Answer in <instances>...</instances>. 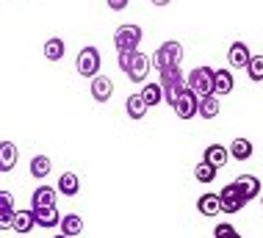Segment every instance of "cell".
<instances>
[{
    "instance_id": "cell-1",
    "label": "cell",
    "mask_w": 263,
    "mask_h": 238,
    "mask_svg": "<svg viewBox=\"0 0 263 238\" xmlns=\"http://www.w3.org/2000/svg\"><path fill=\"white\" fill-rule=\"evenodd\" d=\"M186 83H189V89L194 91L200 100L216 95V69H211V67H197V69H191L189 78H186Z\"/></svg>"
},
{
    "instance_id": "cell-2",
    "label": "cell",
    "mask_w": 263,
    "mask_h": 238,
    "mask_svg": "<svg viewBox=\"0 0 263 238\" xmlns=\"http://www.w3.org/2000/svg\"><path fill=\"white\" fill-rule=\"evenodd\" d=\"M183 45L180 42H163V45L155 50L153 56V67L158 72H166V69H180L183 64Z\"/></svg>"
},
{
    "instance_id": "cell-3",
    "label": "cell",
    "mask_w": 263,
    "mask_h": 238,
    "mask_svg": "<svg viewBox=\"0 0 263 238\" xmlns=\"http://www.w3.org/2000/svg\"><path fill=\"white\" fill-rule=\"evenodd\" d=\"M161 86H163V103L166 105H172L180 100V95L189 89V83H186V78H183V72L180 69H166V72H161Z\"/></svg>"
},
{
    "instance_id": "cell-4",
    "label": "cell",
    "mask_w": 263,
    "mask_h": 238,
    "mask_svg": "<svg viewBox=\"0 0 263 238\" xmlns=\"http://www.w3.org/2000/svg\"><path fill=\"white\" fill-rule=\"evenodd\" d=\"M100 50L97 47H83L81 53H78V61H75V69H78V75H83V78H97V72H100Z\"/></svg>"
},
{
    "instance_id": "cell-5",
    "label": "cell",
    "mask_w": 263,
    "mask_h": 238,
    "mask_svg": "<svg viewBox=\"0 0 263 238\" xmlns=\"http://www.w3.org/2000/svg\"><path fill=\"white\" fill-rule=\"evenodd\" d=\"M139 42H141V28L139 25H119L117 33H114V45H117L119 53H125V50H139Z\"/></svg>"
},
{
    "instance_id": "cell-6",
    "label": "cell",
    "mask_w": 263,
    "mask_h": 238,
    "mask_svg": "<svg viewBox=\"0 0 263 238\" xmlns=\"http://www.w3.org/2000/svg\"><path fill=\"white\" fill-rule=\"evenodd\" d=\"M219 197H222V213H227V216L238 213L241 208L247 205V197H244V194H241V189H238L236 183L224 186V189L219 191Z\"/></svg>"
},
{
    "instance_id": "cell-7",
    "label": "cell",
    "mask_w": 263,
    "mask_h": 238,
    "mask_svg": "<svg viewBox=\"0 0 263 238\" xmlns=\"http://www.w3.org/2000/svg\"><path fill=\"white\" fill-rule=\"evenodd\" d=\"M175 114H177L180 119H191L194 114H200V97H197L191 89H186V91L180 95V100L175 103Z\"/></svg>"
},
{
    "instance_id": "cell-8",
    "label": "cell",
    "mask_w": 263,
    "mask_h": 238,
    "mask_svg": "<svg viewBox=\"0 0 263 238\" xmlns=\"http://www.w3.org/2000/svg\"><path fill=\"white\" fill-rule=\"evenodd\" d=\"M227 61H230L233 69H247V67H250V61H252L250 47H247L244 42H233L230 50H227Z\"/></svg>"
},
{
    "instance_id": "cell-9",
    "label": "cell",
    "mask_w": 263,
    "mask_h": 238,
    "mask_svg": "<svg viewBox=\"0 0 263 238\" xmlns=\"http://www.w3.org/2000/svg\"><path fill=\"white\" fill-rule=\"evenodd\" d=\"M114 95V81L108 75H97L91 78V97L97 100V103H108Z\"/></svg>"
},
{
    "instance_id": "cell-10",
    "label": "cell",
    "mask_w": 263,
    "mask_h": 238,
    "mask_svg": "<svg viewBox=\"0 0 263 238\" xmlns=\"http://www.w3.org/2000/svg\"><path fill=\"white\" fill-rule=\"evenodd\" d=\"M33 211V219H36L39 227H59L61 225V216H59V208L50 205V208H31Z\"/></svg>"
},
{
    "instance_id": "cell-11",
    "label": "cell",
    "mask_w": 263,
    "mask_h": 238,
    "mask_svg": "<svg viewBox=\"0 0 263 238\" xmlns=\"http://www.w3.org/2000/svg\"><path fill=\"white\" fill-rule=\"evenodd\" d=\"M147 72H150V59H147L144 53H139L136 50V56H133V64H130V69L125 72L127 78H130L133 83H141L147 78Z\"/></svg>"
},
{
    "instance_id": "cell-12",
    "label": "cell",
    "mask_w": 263,
    "mask_h": 238,
    "mask_svg": "<svg viewBox=\"0 0 263 238\" xmlns=\"http://www.w3.org/2000/svg\"><path fill=\"white\" fill-rule=\"evenodd\" d=\"M233 183L241 189V194L247 197V203H250V199H255V197H260V180L255 177V175H238Z\"/></svg>"
},
{
    "instance_id": "cell-13",
    "label": "cell",
    "mask_w": 263,
    "mask_h": 238,
    "mask_svg": "<svg viewBox=\"0 0 263 238\" xmlns=\"http://www.w3.org/2000/svg\"><path fill=\"white\" fill-rule=\"evenodd\" d=\"M197 211H200L202 216L222 213V197H219V194H202V197L197 199Z\"/></svg>"
},
{
    "instance_id": "cell-14",
    "label": "cell",
    "mask_w": 263,
    "mask_h": 238,
    "mask_svg": "<svg viewBox=\"0 0 263 238\" xmlns=\"http://www.w3.org/2000/svg\"><path fill=\"white\" fill-rule=\"evenodd\" d=\"M33 227H36L33 211H17L11 219V225H9V230H14V233H31Z\"/></svg>"
},
{
    "instance_id": "cell-15",
    "label": "cell",
    "mask_w": 263,
    "mask_h": 238,
    "mask_svg": "<svg viewBox=\"0 0 263 238\" xmlns=\"http://www.w3.org/2000/svg\"><path fill=\"white\" fill-rule=\"evenodd\" d=\"M55 194H59V189L39 186V189L33 191V197H31V208H50V205H55Z\"/></svg>"
},
{
    "instance_id": "cell-16",
    "label": "cell",
    "mask_w": 263,
    "mask_h": 238,
    "mask_svg": "<svg viewBox=\"0 0 263 238\" xmlns=\"http://www.w3.org/2000/svg\"><path fill=\"white\" fill-rule=\"evenodd\" d=\"M59 194H64V197H75L78 191H81V177L75 175V172H64V175L59 177Z\"/></svg>"
},
{
    "instance_id": "cell-17",
    "label": "cell",
    "mask_w": 263,
    "mask_h": 238,
    "mask_svg": "<svg viewBox=\"0 0 263 238\" xmlns=\"http://www.w3.org/2000/svg\"><path fill=\"white\" fill-rule=\"evenodd\" d=\"M147 108H150V105H147V100L141 95H130L125 100V111H127V117H130V119H144L147 117Z\"/></svg>"
},
{
    "instance_id": "cell-18",
    "label": "cell",
    "mask_w": 263,
    "mask_h": 238,
    "mask_svg": "<svg viewBox=\"0 0 263 238\" xmlns=\"http://www.w3.org/2000/svg\"><path fill=\"white\" fill-rule=\"evenodd\" d=\"M227 158H230V150L222 147V144H211V147H205V158H202V161H208L216 169H222L227 163Z\"/></svg>"
},
{
    "instance_id": "cell-19",
    "label": "cell",
    "mask_w": 263,
    "mask_h": 238,
    "mask_svg": "<svg viewBox=\"0 0 263 238\" xmlns=\"http://www.w3.org/2000/svg\"><path fill=\"white\" fill-rule=\"evenodd\" d=\"M227 150H230V158H236V161H250L252 153H255V147H252L250 139H233Z\"/></svg>"
},
{
    "instance_id": "cell-20",
    "label": "cell",
    "mask_w": 263,
    "mask_h": 238,
    "mask_svg": "<svg viewBox=\"0 0 263 238\" xmlns=\"http://www.w3.org/2000/svg\"><path fill=\"white\" fill-rule=\"evenodd\" d=\"M14 213H17V208H14L11 191H0V225L9 227L11 219H14Z\"/></svg>"
},
{
    "instance_id": "cell-21",
    "label": "cell",
    "mask_w": 263,
    "mask_h": 238,
    "mask_svg": "<svg viewBox=\"0 0 263 238\" xmlns=\"http://www.w3.org/2000/svg\"><path fill=\"white\" fill-rule=\"evenodd\" d=\"M17 147H14L11 141H3L0 144V169L3 172H11L14 169V163H17Z\"/></svg>"
},
{
    "instance_id": "cell-22",
    "label": "cell",
    "mask_w": 263,
    "mask_h": 238,
    "mask_svg": "<svg viewBox=\"0 0 263 238\" xmlns=\"http://www.w3.org/2000/svg\"><path fill=\"white\" fill-rule=\"evenodd\" d=\"M61 233L69 235V238L81 235V233H83V219H81L78 213H67V216L61 219Z\"/></svg>"
},
{
    "instance_id": "cell-23",
    "label": "cell",
    "mask_w": 263,
    "mask_h": 238,
    "mask_svg": "<svg viewBox=\"0 0 263 238\" xmlns=\"http://www.w3.org/2000/svg\"><path fill=\"white\" fill-rule=\"evenodd\" d=\"M233 86H236V81H233V72L230 69H216V97L230 95Z\"/></svg>"
},
{
    "instance_id": "cell-24",
    "label": "cell",
    "mask_w": 263,
    "mask_h": 238,
    "mask_svg": "<svg viewBox=\"0 0 263 238\" xmlns=\"http://www.w3.org/2000/svg\"><path fill=\"white\" fill-rule=\"evenodd\" d=\"M219 111H222V105H219V97H216V95L200 100V117H202V119H216Z\"/></svg>"
},
{
    "instance_id": "cell-25",
    "label": "cell",
    "mask_w": 263,
    "mask_h": 238,
    "mask_svg": "<svg viewBox=\"0 0 263 238\" xmlns=\"http://www.w3.org/2000/svg\"><path fill=\"white\" fill-rule=\"evenodd\" d=\"M50 169H53V163H50V158H47V155H33L31 175L36 177V180H45L47 175H50Z\"/></svg>"
},
{
    "instance_id": "cell-26",
    "label": "cell",
    "mask_w": 263,
    "mask_h": 238,
    "mask_svg": "<svg viewBox=\"0 0 263 238\" xmlns=\"http://www.w3.org/2000/svg\"><path fill=\"white\" fill-rule=\"evenodd\" d=\"M139 95L144 97V100H147V105L153 108V105H158V103H163V86H161V83H147L144 89L139 91Z\"/></svg>"
},
{
    "instance_id": "cell-27",
    "label": "cell",
    "mask_w": 263,
    "mask_h": 238,
    "mask_svg": "<svg viewBox=\"0 0 263 238\" xmlns=\"http://www.w3.org/2000/svg\"><path fill=\"white\" fill-rule=\"evenodd\" d=\"M216 167H213V163H208V161H202V163H197L194 167V177L200 180V183H213V180H216Z\"/></svg>"
},
{
    "instance_id": "cell-28",
    "label": "cell",
    "mask_w": 263,
    "mask_h": 238,
    "mask_svg": "<svg viewBox=\"0 0 263 238\" xmlns=\"http://www.w3.org/2000/svg\"><path fill=\"white\" fill-rule=\"evenodd\" d=\"M45 59L47 61H61L64 59V39H47L45 42Z\"/></svg>"
},
{
    "instance_id": "cell-29",
    "label": "cell",
    "mask_w": 263,
    "mask_h": 238,
    "mask_svg": "<svg viewBox=\"0 0 263 238\" xmlns=\"http://www.w3.org/2000/svg\"><path fill=\"white\" fill-rule=\"evenodd\" d=\"M247 75H250V81L255 83H260L263 81V56H252V61H250V67H247Z\"/></svg>"
},
{
    "instance_id": "cell-30",
    "label": "cell",
    "mask_w": 263,
    "mask_h": 238,
    "mask_svg": "<svg viewBox=\"0 0 263 238\" xmlns=\"http://www.w3.org/2000/svg\"><path fill=\"white\" fill-rule=\"evenodd\" d=\"M133 56H136V50H125V53H119V69L127 72L133 64Z\"/></svg>"
},
{
    "instance_id": "cell-31",
    "label": "cell",
    "mask_w": 263,
    "mask_h": 238,
    "mask_svg": "<svg viewBox=\"0 0 263 238\" xmlns=\"http://www.w3.org/2000/svg\"><path fill=\"white\" fill-rule=\"evenodd\" d=\"M230 233H236V227L230 222H222V225H216V230H213V238H227Z\"/></svg>"
},
{
    "instance_id": "cell-32",
    "label": "cell",
    "mask_w": 263,
    "mask_h": 238,
    "mask_svg": "<svg viewBox=\"0 0 263 238\" xmlns=\"http://www.w3.org/2000/svg\"><path fill=\"white\" fill-rule=\"evenodd\" d=\"M105 3H108L111 11H122V9H127V3H130V0H105Z\"/></svg>"
},
{
    "instance_id": "cell-33",
    "label": "cell",
    "mask_w": 263,
    "mask_h": 238,
    "mask_svg": "<svg viewBox=\"0 0 263 238\" xmlns=\"http://www.w3.org/2000/svg\"><path fill=\"white\" fill-rule=\"evenodd\" d=\"M150 3H153V6H169L172 0H150Z\"/></svg>"
},
{
    "instance_id": "cell-34",
    "label": "cell",
    "mask_w": 263,
    "mask_h": 238,
    "mask_svg": "<svg viewBox=\"0 0 263 238\" xmlns=\"http://www.w3.org/2000/svg\"><path fill=\"white\" fill-rule=\"evenodd\" d=\"M227 238H241V235H238V233H230V235H227Z\"/></svg>"
},
{
    "instance_id": "cell-35",
    "label": "cell",
    "mask_w": 263,
    "mask_h": 238,
    "mask_svg": "<svg viewBox=\"0 0 263 238\" xmlns=\"http://www.w3.org/2000/svg\"><path fill=\"white\" fill-rule=\"evenodd\" d=\"M55 238H69V235H64V233H61V235H55Z\"/></svg>"
},
{
    "instance_id": "cell-36",
    "label": "cell",
    "mask_w": 263,
    "mask_h": 238,
    "mask_svg": "<svg viewBox=\"0 0 263 238\" xmlns=\"http://www.w3.org/2000/svg\"><path fill=\"white\" fill-rule=\"evenodd\" d=\"M260 205H263V194H260Z\"/></svg>"
}]
</instances>
